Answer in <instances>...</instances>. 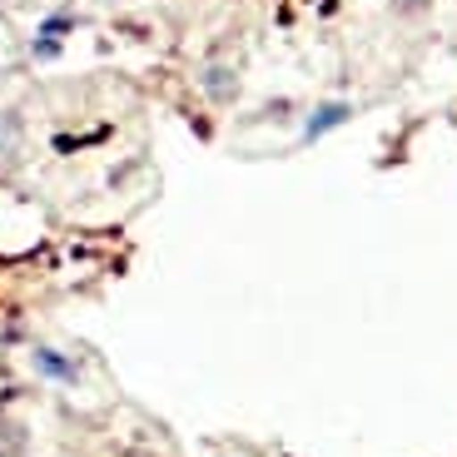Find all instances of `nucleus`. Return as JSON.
Returning <instances> with one entry per match:
<instances>
[{"label":"nucleus","instance_id":"obj_1","mask_svg":"<svg viewBox=\"0 0 457 457\" xmlns=\"http://www.w3.org/2000/svg\"><path fill=\"white\" fill-rule=\"evenodd\" d=\"M21 135H25L21 114L5 110V114H0V170H11V164L21 160Z\"/></svg>","mask_w":457,"mask_h":457},{"label":"nucleus","instance_id":"obj_2","mask_svg":"<svg viewBox=\"0 0 457 457\" xmlns=\"http://www.w3.org/2000/svg\"><path fill=\"white\" fill-rule=\"evenodd\" d=\"M204 90H209V100H219V104L239 100V75H234L228 65H209L204 70Z\"/></svg>","mask_w":457,"mask_h":457},{"label":"nucleus","instance_id":"obj_3","mask_svg":"<svg viewBox=\"0 0 457 457\" xmlns=\"http://www.w3.org/2000/svg\"><path fill=\"white\" fill-rule=\"evenodd\" d=\"M25 453H30L25 428L15 423V418H5V412H0V457H25Z\"/></svg>","mask_w":457,"mask_h":457},{"label":"nucleus","instance_id":"obj_4","mask_svg":"<svg viewBox=\"0 0 457 457\" xmlns=\"http://www.w3.org/2000/svg\"><path fill=\"white\" fill-rule=\"evenodd\" d=\"M35 363L46 368L50 378H60V383H70V378H75V363H65V358L50 353V348H40V353H35Z\"/></svg>","mask_w":457,"mask_h":457},{"label":"nucleus","instance_id":"obj_5","mask_svg":"<svg viewBox=\"0 0 457 457\" xmlns=\"http://www.w3.org/2000/svg\"><path fill=\"white\" fill-rule=\"evenodd\" d=\"M343 114H348V110H343V104H333V110H319V114H313V125H309V135H319V129H328V125H338Z\"/></svg>","mask_w":457,"mask_h":457},{"label":"nucleus","instance_id":"obj_6","mask_svg":"<svg viewBox=\"0 0 457 457\" xmlns=\"http://www.w3.org/2000/svg\"><path fill=\"white\" fill-rule=\"evenodd\" d=\"M393 5H398L403 15H423L428 5H433V0H393Z\"/></svg>","mask_w":457,"mask_h":457},{"label":"nucleus","instance_id":"obj_7","mask_svg":"<svg viewBox=\"0 0 457 457\" xmlns=\"http://www.w3.org/2000/svg\"><path fill=\"white\" fill-rule=\"evenodd\" d=\"M125 457H154V453H125Z\"/></svg>","mask_w":457,"mask_h":457}]
</instances>
